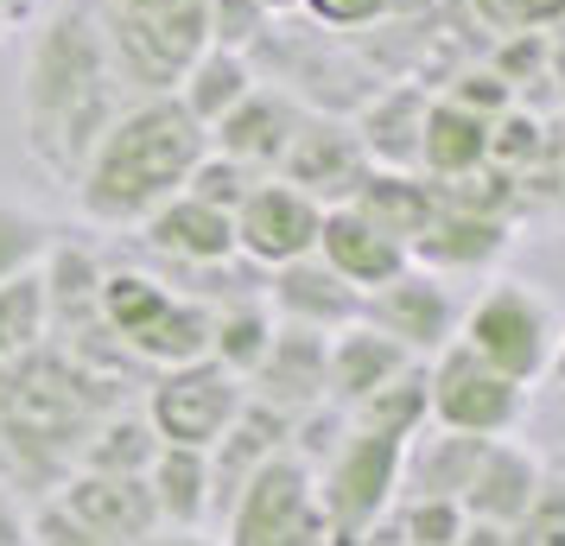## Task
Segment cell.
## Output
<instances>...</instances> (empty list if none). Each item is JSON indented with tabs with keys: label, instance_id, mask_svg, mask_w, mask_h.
<instances>
[{
	"label": "cell",
	"instance_id": "6da1fadb",
	"mask_svg": "<svg viewBox=\"0 0 565 546\" xmlns=\"http://www.w3.org/2000/svg\"><path fill=\"white\" fill-rule=\"evenodd\" d=\"M128 103L134 96L115 71V57H108L96 7H57L52 20L32 32L26 64H20L26 153L64 184H77L83 159L96 153V140L115 128V115Z\"/></svg>",
	"mask_w": 565,
	"mask_h": 546
},
{
	"label": "cell",
	"instance_id": "7a4b0ae2",
	"mask_svg": "<svg viewBox=\"0 0 565 546\" xmlns=\"http://www.w3.org/2000/svg\"><path fill=\"white\" fill-rule=\"evenodd\" d=\"M210 153V128L179 96H134L77 172V210L89 229L134 235L166 197H179L191 165Z\"/></svg>",
	"mask_w": 565,
	"mask_h": 546
},
{
	"label": "cell",
	"instance_id": "3957f363",
	"mask_svg": "<svg viewBox=\"0 0 565 546\" xmlns=\"http://www.w3.org/2000/svg\"><path fill=\"white\" fill-rule=\"evenodd\" d=\"M121 382L64 343H39L20 363H0V464L7 477H32L52 490L77 470L89 426L121 400Z\"/></svg>",
	"mask_w": 565,
	"mask_h": 546
},
{
	"label": "cell",
	"instance_id": "277c9868",
	"mask_svg": "<svg viewBox=\"0 0 565 546\" xmlns=\"http://www.w3.org/2000/svg\"><path fill=\"white\" fill-rule=\"evenodd\" d=\"M103 324L140 368L210 356V306L159 280L153 267H103Z\"/></svg>",
	"mask_w": 565,
	"mask_h": 546
},
{
	"label": "cell",
	"instance_id": "5b68a950",
	"mask_svg": "<svg viewBox=\"0 0 565 546\" xmlns=\"http://www.w3.org/2000/svg\"><path fill=\"white\" fill-rule=\"evenodd\" d=\"M458 343L477 350L483 363H495L502 375L540 388L553 368V343H559V312L534 280H489L458 318Z\"/></svg>",
	"mask_w": 565,
	"mask_h": 546
},
{
	"label": "cell",
	"instance_id": "8992f818",
	"mask_svg": "<svg viewBox=\"0 0 565 546\" xmlns=\"http://www.w3.org/2000/svg\"><path fill=\"white\" fill-rule=\"evenodd\" d=\"M223 546H331V521L318 508V470L286 445L235 490L230 515L216 521Z\"/></svg>",
	"mask_w": 565,
	"mask_h": 546
},
{
	"label": "cell",
	"instance_id": "52a82bcc",
	"mask_svg": "<svg viewBox=\"0 0 565 546\" xmlns=\"http://www.w3.org/2000/svg\"><path fill=\"white\" fill-rule=\"evenodd\" d=\"M401 458L407 439L350 419L343 445L318 464V508L331 521V546H356L369 527L387 521V508L401 502Z\"/></svg>",
	"mask_w": 565,
	"mask_h": 546
},
{
	"label": "cell",
	"instance_id": "ba28073f",
	"mask_svg": "<svg viewBox=\"0 0 565 546\" xmlns=\"http://www.w3.org/2000/svg\"><path fill=\"white\" fill-rule=\"evenodd\" d=\"M108 39V57L128 83V96H172L191 57L210 45L204 0H179V7H153V13H121V7H96Z\"/></svg>",
	"mask_w": 565,
	"mask_h": 546
},
{
	"label": "cell",
	"instance_id": "9c48e42d",
	"mask_svg": "<svg viewBox=\"0 0 565 546\" xmlns=\"http://www.w3.org/2000/svg\"><path fill=\"white\" fill-rule=\"evenodd\" d=\"M527 407H534V388L502 375L495 363H483L458 338L438 356H426V414H433V426H451V432H470V439H514L527 426Z\"/></svg>",
	"mask_w": 565,
	"mask_h": 546
},
{
	"label": "cell",
	"instance_id": "30bf717a",
	"mask_svg": "<svg viewBox=\"0 0 565 546\" xmlns=\"http://www.w3.org/2000/svg\"><path fill=\"white\" fill-rule=\"evenodd\" d=\"M242 400H248V382L230 375L216 356H198V363L153 368V382H147V407H140V414L153 419V432L166 445L210 451V445L230 432V419L242 414Z\"/></svg>",
	"mask_w": 565,
	"mask_h": 546
},
{
	"label": "cell",
	"instance_id": "8fae6325",
	"mask_svg": "<svg viewBox=\"0 0 565 546\" xmlns=\"http://www.w3.org/2000/svg\"><path fill=\"white\" fill-rule=\"evenodd\" d=\"M458 292L445 287V274H433V267H419V260H407L394 280H382V287L362 292V324H375L382 338H394L407 356H438L445 343L458 338Z\"/></svg>",
	"mask_w": 565,
	"mask_h": 546
},
{
	"label": "cell",
	"instance_id": "7c38bea8",
	"mask_svg": "<svg viewBox=\"0 0 565 546\" xmlns=\"http://www.w3.org/2000/svg\"><path fill=\"white\" fill-rule=\"evenodd\" d=\"M318 229H324V204L306 197L286 179H260L242 210H235V255H248L255 267H286L299 255H318Z\"/></svg>",
	"mask_w": 565,
	"mask_h": 546
},
{
	"label": "cell",
	"instance_id": "4fadbf2b",
	"mask_svg": "<svg viewBox=\"0 0 565 546\" xmlns=\"http://www.w3.org/2000/svg\"><path fill=\"white\" fill-rule=\"evenodd\" d=\"M274 179L299 184L306 197L318 204H350L356 197V184L369 179V153H362L356 128H350V115H331V108H311L306 128L292 133V147H286L280 172Z\"/></svg>",
	"mask_w": 565,
	"mask_h": 546
},
{
	"label": "cell",
	"instance_id": "5bb4252c",
	"mask_svg": "<svg viewBox=\"0 0 565 546\" xmlns=\"http://www.w3.org/2000/svg\"><path fill=\"white\" fill-rule=\"evenodd\" d=\"M306 115H311L306 96H292V89H280V83H255V89L210 128V147L242 159V165H255L260 179H274L286 147H292V133L306 128Z\"/></svg>",
	"mask_w": 565,
	"mask_h": 546
},
{
	"label": "cell",
	"instance_id": "9a60e30c",
	"mask_svg": "<svg viewBox=\"0 0 565 546\" xmlns=\"http://www.w3.org/2000/svg\"><path fill=\"white\" fill-rule=\"evenodd\" d=\"M134 242L147 248L153 267H210V260L235 255V216L204 204V197H191V191H179V197H166L134 229Z\"/></svg>",
	"mask_w": 565,
	"mask_h": 546
},
{
	"label": "cell",
	"instance_id": "2e32d148",
	"mask_svg": "<svg viewBox=\"0 0 565 546\" xmlns=\"http://www.w3.org/2000/svg\"><path fill=\"white\" fill-rule=\"evenodd\" d=\"M509 248H514V216H495V210L445 197L438 216L426 223V235L413 242V260L451 280V274H489Z\"/></svg>",
	"mask_w": 565,
	"mask_h": 546
},
{
	"label": "cell",
	"instance_id": "e0dca14e",
	"mask_svg": "<svg viewBox=\"0 0 565 546\" xmlns=\"http://www.w3.org/2000/svg\"><path fill=\"white\" fill-rule=\"evenodd\" d=\"M64 515H77L83 527H96L108 540H153L159 534V508H153V490L147 477H108V470H71L52 495Z\"/></svg>",
	"mask_w": 565,
	"mask_h": 546
},
{
	"label": "cell",
	"instance_id": "ac0fdd59",
	"mask_svg": "<svg viewBox=\"0 0 565 546\" xmlns=\"http://www.w3.org/2000/svg\"><path fill=\"white\" fill-rule=\"evenodd\" d=\"M324 368H331V338L324 331H306V324H274V343L267 356L248 375V394L280 407L286 419H299L306 407L324 400Z\"/></svg>",
	"mask_w": 565,
	"mask_h": 546
},
{
	"label": "cell",
	"instance_id": "d6986e66",
	"mask_svg": "<svg viewBox=\"0 0 565 546\" xmlns=\"http://www.w3.org/2000/svg\"><path fill=\"white\" fill-rule=\"evenodd\" d=\"M267 306H274L280 324H306V331H324L331 338V331H343V324L362 318V292L337 267H324L318 255H299V260H286V267L267 274Z\"/></svg>",
	"mask_w": 565,
	"mask_h": 546
},
{
	"label": "cell",
	"instance_id": "ffe728a7",
	"mask_svg": "<svg viewBox=\"0 0 565 546\" xmlns=\"http://www.w3.org/2000/svg\"><path fill=\"white\" fill-rule=\"evenodd\" d=\"M540 477H546V458L540 451H527L521 439H489L483 458H477V477L463 490V515L509 534L514 521L534 508Z\"/></svg>",
	"mask_w": 565,
	"mask_h": 546
},
{
	"label": "cell",
	"instance_id": "44dd1931",
	"mask_svg": "<svg viewBox=\"0 0 565 546\" xmlns=\"http://www.w3.org/2000/svg\"><path fill=\"white\" fill-rule=\"evenodd\" d=\"M419 356H407L394 338H382L375 324H343L331 331V368H324V400L343 407V414H356L369 394H382L394 375H407Z\"/></svg>",
	"mask_w": 565,
	"mask_h": 546
},
{
	"label": "cell",
	"instance_id": "7402d4cb",
	"mask_svg": "<svg viewBox=\"0 0 565 546\" xmlns=\"http://www.w3.org/2000/svg\"><path fill=\"white\" fill-rule=\"evenodd\" d=\"M318 260L337 267L356 292H369V287H382V280H394L413 255H407V242H394L356 204H331L324 210V229H318Z\"/></svg>",
	"mask_w": 565,
	"mask_h": 546
},
{
	"label": "cell",
	"instance_id": "603a6c76",
	"mask_svg": "<svg viewBox=\"0 0 565 546\" xmlns=\"http://www.w3.org/2000/svg\"><path fill=\"white\" fill-rule=\"evenodd\" d=\"M426 83H387L350 115L369 165H394V172H419V128H426Z\"/></svg>",
	"mask_w": 565,
	"mask_h": 546
},
{
	"label": "cell",
	"instance_id": "cb8c5ba5",
	"mask_svg": "<svg viewBox=\"0 0 565 546\" xmlns=\"http://www.w3.org/2000/svg\"><path fill=\"white\" fill-rule=\"evenodd\" d=\"M483 445L489 439H470V432H451V426H433V419H426L407 439V458H401V495H445V502H463Z\"/></svg>",
	"mask_w": 565,
	"mask_h": 546
},
{
	"label": "cell",
	"instance_id": "d4e9b609",
	"mask_svg": "<svg viewBox=\"0 0 565 546\" xmlns=\"http://www.w3.org/2000/svg\"><path fill=\"white\" fill-rule=\"evenodd\" d=\"M350 204L369 216V223H382L394 242H413L426 235V223L438 216V204H445V184L426 179V172H394V165H369V179L356 184V197Z\"/></svg>",
	"mask_w": 565,
	"mask_h": 546
},
{
	"label": "cell",
	"instance_id": "484cf974",
	"mask_svg": "<svg viewBox=\"0 0 565 546\" xmlns=\"http://www.w3.org/2000/svg\"><path fill=\"white\" fill-rule=\"evenodd\" d=\"M489 165V121L477 108L451 103V96H433L426 103V128H419V172L438 184L470 179Z\"/></svg>",
	"mask_w": 565,
	"mask_h": 546
},
{
	"label": "cell",
	"instance_id": "4316f807",
	"mask_svg": "<svg viewBox=\"0 0 565 546\" xmlns=\"http://www.w3.org/2000/svg\"><path fill=\"white\" fill-rule=\"evenodd\" d=\"M159 527H210V451L191 445H159L147 464Z\"/></svg>",
	"mask_w": 565,
	"mask_h": 546
},
{
	"label": "cell",
	"instance_id": "83f0119b",
	"mask_svg": "<svg viewBox=\"0 0 565 546\" xmlns=\"http://www.w3.org/2000/svg\"><path fill=\"white\" fill-rule=\"evenodd\" d=\"M260 83V71H255V57L248 52H230V45H204V52L191 57V71L179 77V96L184 103V115L191 121H204V128H216L223 115H230L248 89Z\"/></svg>",
	"mask_w": 565,
	"mask_h": 546
},
{
	"label": "cell",
	"instance_id": "f1b7e54d",
	"mask_svg": "<svg viewBox=\"0 0 565 546\" xmlns=\"http://www.w3.org/2000/svg\"><path fill=\"white\" fill-rule=\"evenodd\" d=\"M159 432L147 414H128V407H108L96 426H89V439L77 451V470H108V477H147L159 451Z\"/></svg>",
	"mask_w": 565,
	"mask_h": 546
},
{
	"label": "cell",
	"instance_id": "f546056e",
	"mask_svg": "<svg viewBox=\"0 0 565 546\" xmlns=\"http://www.w3.org/2000/svg\"><path fill=\"white\" fill-rule=\"evenodd\" d=\"M274 306H267V292L260 299H230V306H216L210 312V356L230 368V375H255V363L267 356V343H274Z\"/></svg>",
	"mask_w": 565,
	"mask_h": 546
},
{
	"label": "cell",
	"instance_id": "4dcf8cb0",
	"mask_svg": "<svg viewBox=\"0 0 565 546\" xmlns=\"http://www.w3.org/2000/svg\"><path fill=\"white\" fill-rule=\"evenodd\" d=\"M39 343H52V299H45V267L13 274L0 287V363H20Z\"/></svg>",
	"mask_w": 565,
	"mask_h": 546
},
{
	"label": "cell",
	"instance_id": "1f68e13d",
	"mask_svg": "<svg viewBox=\"0 0 565 546\" xmlns=\"http://www.w3.org/2000/svg\"><path fill=\"white\" fill-rule=\"evenodd\" d=\"M52 248H57V223L45 210L20 204V197H0V287H7L13 274L45 267Z\"/></svg>",
	"mask_w": 565,
	"mask_h": 546
},
{
	"label": "cell",
	"instance_id": "d6a6232c",
	"mask_svg": "<svg viewBox=\"0 0 565 546\" xmlns=\"http://www.w3.org/2000/svg\"><path fill=\"white\" fill-rule=\"evenodd\" d=\"M350 419H356V426H375V432H394V439H413V432L433 419L426 414V363H413L407 375H394V382H387L382 394H369Z\"/></svg>",
	"mask_w": 565,
	"mask_h": 546
},
{
	"label": "cell",
	"instance_id": "836d02e7",
	"mask_svg": "<svg viewBox=\"0 0 565 546\" xmlns=\"http://www.w3.org/2000/svg\"><path fill=\"white\" fill-rule=\"evenodd\" d=\"M509 546H565V458H546L534 508L509 527Z\"/></svg>",
	"mask_w": 565,
	"mask_h": 546
},
{
	"label": "cell",
	"instance_id": "e575fe53",
	"mask_svg": "<svg viewBox=\"0 0 565 546\" xmlns=\"http://www.w3.org/2000/svg\"><path fill=\"white\" fill-rule=\"evenodd\" d=\"M260 184V172L255 165H242V159H230V153H216V147H210L204 159H198V165H191V179H184V191H191V197H204V204H216V210H242V197H248V191H255Z\"/></svg>",
	"mask_w": 565,
	"mask_h": 546
},
{
	"label": "cell",
	"instance_id": "d590c367",
	"mask_svg": "<svg viewBox=\"0 0 565 546\" xmlns=\"http://www.w3.org/2000/svg\"><path fill=\"white\" fill-rule=\"evenodd\" d=\"M204 20H210V45H230V52H255L274 13L260 0H204Z\"/></svg>",
	"mask_w": 565,
	"mask_h": 546
},
{
	"label": "cell",
	"instance_id": "8d00e7d4",
	"mask_svg": "<svg viewBox=\"0 0 565 546\" xmlns=\"http://www.w3.org/2000/svg\"><path fill=\"white\" fill-rule=\"evenodd\" d=\"M470 13L495 26L502 39L509 32H559L565 26V0H470Z\"/></svg>",
	"mask_w": 565,
	"mask_h": 546
},
{
	"label": "cell",
	"instance_id": "74e56055",
	"mask_svg": "<svg viewBox=\"0 0 565 546\" xmlns=\"http://www.w3.org/2000/svg\"><path fill=\"white\" fill-rule=\"evenodd\" d=\"M438 96H451V103L477 108L483 121H495V115H509V108H514V89H509V77H502L495 64H483V71H463V77H451V89H438Z\"/></svg>",
	"mask_w": 565,
	"mask_h": 546
},
{
	"label": "cell",
	"instance_id": "f35d334b",
	"mask_svg": "<svg viewBox=\"0 0 565 546\" xmlns=\"http://www.w3.org/2000/svg\"><path fill=\"white\" fill-rule=\"evenodd\" d=\"M26 546H128V540H108L96 527H83L77 515H64L57 502H45V508L26 521Z\"/></svg>",
	"mask_w": 565,
	"mask_h": 546
},
{
	"label": "cell",
	"instance_id": "ab89813d",
	"mask_svg": "<svg viewBox=\"0 0 565 546\" xmlns=\"http://www.w3.org/2000/svg\"><path fill=\"white\" fill-rule=\"evenodd\" d=\"M299 13H311L324 32H369L394 13V0H306Z\"/></svg>",
	"mask_w": 565,
	"mask_h": 546
},
{
	"label": "cell",
	"instance_id": "60d3db41",
	"mask_svg": "<svg viewBox=\"0 0 565 546\" xmlns=\"http://www.w3.org/2000/svg\"><path fill=\"white\" fill-rule=\"evenodd\" d=\"M140 546H223V534H210V527H159L153 540Z\"/></svg>",
	"mask_w": 565,
	"mask_h": 546
},
{
	"label": "cell",
	"instance_id": "b9f144b4",
	"mask_svg": "<svg viewBox=\"0 0 565 546\" xmlns=\"http://www.w3.org/2000/svg\"><path fill=\"white\" fill-rule=\"evenodd\" d=\"M0 546H26V515L13 508V495L0 490Z\"/></svg>",
	"mask_w": 565,
	"mask_h": 546
},
{
	"label": "cell",
	"instance_id": "7bdbcfd3",
	"mask_svg": "<svg viewBox=\"0 0 565 546\" xmlns=\"http://www.w3.org/2000/svg\"><path fill=\"white\" fill-rule=\"evenodd\" d=\"M451 546H509V534H502V527H483V521H470Z\"/></svg>",
	"mask_w": 565,
	"mask_h": 546
},
{
	"label": "cell",
	"instance_id": "ee69618b",
	"mask_svg": "<svg viewBox=\"0 0 565 546\" xmlns=\"http://www.w3.org/2000/svg\"><path fill=\"white\" fill-rule=\"evenodd\" d=\"M546 382L565 388V324H559V343H553V368H546Z\"/></svg>",
	"mask_w": 565,
	"mask_h": 546
},
{
	"label": "cell",
	"instance_id": "f6af8a7d",
	"mask_svg": "<svg viewBox=\"0 0 565 546\" xmlns=\"http://www.w3.org/2000/svg\"><path fill=\"white\" fill-rule=\"evenodd\" d=\"M0 39H7V26H0Z\"/></svg>",
	"mask_w": 565,
	"mask_h": 546
}]
</instances>
